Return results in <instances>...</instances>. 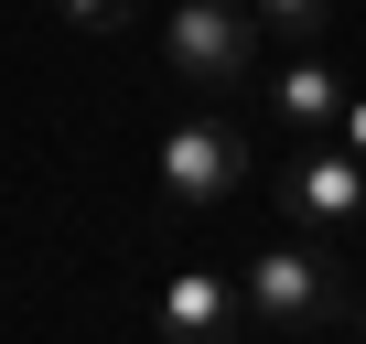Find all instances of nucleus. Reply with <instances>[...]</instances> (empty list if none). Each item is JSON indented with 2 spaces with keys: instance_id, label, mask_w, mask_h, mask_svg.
Instances as JSON below:
<instances>
[{
  "instance_id": "nucleus-9",
  "label": "nucleus",
  "mask_w": 366,
  "mask_h": 344,
  "mask_svg": "<svg viewBox=\"0 0 366 344\" xmlns=\"http://www.w3.org/2000/svg\"><path fill=\"white\" fill-rule=\"evenodd\" d=\"M334 140H345V151L366 161V97H345V118H334Z\"/></svg>"
},
{
  "instance_id": "nucleus-5",
  "label": "nucleus",
  "mask_w": 366,
  "mask_h": 344,
  "mask_svg": "<svg viewBox=\"0 0 366 344\" xmlns=\"http://www.w3.org/2000/svg\"><path fill=\"white\" fill-rule=\"evenodd\" d=\"M237 290H227V269H172L162 280V344H237Z\"/></svg>"
},
{
  "instance_id": "nucleus-2",
  "label": "nucleus",
  "mask_w": 366,
  "mask_h": 344,
  "mask_svg": "<svg viewBox=\"0 0 366 344\" xmlns=\"http://www.w3.org/2000/svg\"><path fill=\"white\" fill-rule=\"evenodd\" d=\"M162 54H172L183 86L227 97L259 65V11H248V0H183V11H162Z\"/></svg>"
},
{
  "instance_id": "nucleus-4",
  "label": "nucleus",
  "mask_w": 366,
  "mask_h": 344,
  "mask_svg": "<svg viewBox=\"0 0 366 344\" xmlns=\"http://www.w3.org/2000/svg\"><path fill=\"white\" fill-rule=\"evenodd\" d=\"M248 183V129L237 118H172L162 129V194L172 205H227Z\"/></svg>"
},
{
  "instance_id": "nucleus-3",
  "label": "nucleus",
  "mask_w": 366,
  "mask_h": 344,
  "mask_svg": "<svg viewBox=\"0 0 366 344\" xmlns=\"http://www.w3.org/2000/svg\"><path fill=\"white\" fill-rule=\"evenodd\" d=\"M269 194L302 237H334V226H366V161L345 140H302L280 172H269Z\"/></svg>"
},
{
  "instance_id": "nucleus-11",
  "label": "nucleus",
  "mask_w": 366,
  "mask_h": 344,
  "mask_svg": "<svg viewBox=\"0 0 366 344\" xmlns=\"http://www.w3.org/2000/svg\"><path fill=\"white\" fill-rule=\"evenodd\" d=\"M355 33H366V22H355Z\"/></svg>"
},
{
  "instance_id": "nucleus-1",
  "label": "nucleus",
  "mask_w": 366,
  "mask_h": 344,
  "mask_svg": "<svg viewBox=\"0 0 366 344\" xmlns=\"http://www.w3.org/2000/svg\"><path fill=\"white\" fill-rule=\"evenodd\" d=\"M269 333H334L345 323V269L312 248V237H291V248H259L248 258V290H237Z\"/></svg>"
},
{
  "instance_id": "nucleus-7",
  "label": "nucleus",
  "mask_w": 366,
  "mask_h": 344,
  "mask_svg": "<svg viewBox=\"0 0 366 344\" xmlns=\"http://www.w3.org/2000/svg\"><path fill=\"white\" fill-rule=\"evenodd\" d=\"M248 11H259L269 33H291V44H323V33H334V11H345V0H248Z\"/></svg>"
},
{
  "instance_id": "nucleus-10",
  "label": "nucleus",
  "mask_w": 366,
  "mask_h": 344,
  "mask_svg": "<svg viewBox=\"0 0 366 344\" xmlns=\"http://www.w3.org/2000/svg\"><path fill=\"white\" fill-rule=\"evenodd\" d=\"M355 344H366V301H355Z\"/></svg>"
},
{
  "instance_id": "nucleus-8",
  "label": "nucleus",
  "mask_w": 366,
  "mask_h": 344,
  "mask_svg": "<svg viewBox=\"0 0 366 344\" xmlns=\"http://www.w3.org/2000/svg\"><path fill=\"white\" fill-rule=\"evenodd\" d=\"M54 11H65V22H76V33H119V22H129V11H140V0H54Z\"/></svg>"
},
{
  "instance_id": "nucleus-6",
  "label": "nucleus",
  "mask_w": 366,
  "mask_h": 344,
  "mask_svg": "<svg viewBox=\"0 0 366 344\" xmlns=\"http://www.w3.org/2000/svg\"><path fill=\"white\" fill-rule=\"evenodd\" d=\"M345 97H355V86H345V76H334L323 54H291V65L269 76V118H280L291 140H334V118H345Z\"/></svg>"
}]
</instances>
